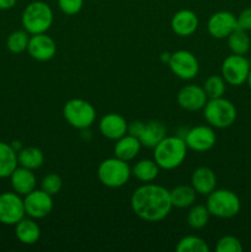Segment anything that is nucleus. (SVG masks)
I'll return each mask as SVG.
<instances>
[{
  "label": "nucleus",
  "instance_id": "obj_1",
  "mask_svg": "<svg viewBox=\"0 0 251 252\" xmlns=\"http://www.w3.org/2000/svg\"><path fill=\"white\" fill-rule=\"evenodd\" d=\"M130 208L142 220L149 223L161 221L172 209L170 191L152 182L142 185L130 197Z\"/></svg>",
  "mask_w": 251,
  "mask_h": 252
},
{
  "label": "nucleus",
  "instance_id": "obj_2",
  "mask_svg": "<svg viewBox=\"0 0 251 252\" xmlns=\"http://www.w3.org/2000/svg\"><path fill=\"white\" fill-rule=\"evenodd\" d=\"M186 142L179 135L165 137L155 145L154 157L155 162L162 170H174L184 164L187 157Z\"/></svg>",
  "mask_w": 251,
  "mask_h": 252
},
{
  "label": "nucleus",
  "instance_id": "obj_3",
  "mask_svg": "<svg viewBox=\"0 0 251 252\" xmlns=\"http://www.w3.org/2000/svg\"><path fill=\"white\" fill-rule=\"evenodd\" d=\"M21 24L30 34L46 33L53 24V11L44 1H32L24 9Z\"/></svg>",
  "mask_w": 251,
  "mask_h": 252
},
{
  "label": "nucleus",
  "instance_id": "obj_4",
  "mask_svg": "<svg viewBox=\"0 0 251 252\" xmlns=\"http://www.w3.org/2000/svg\"><path fill=\"white\" fill-rule=\"evenodd\" d=\"M206 207L211 216L220 219H230L239 214L241 202L235 192L220 189H214L207 196Z\"/></svg>",
  "mask_w": 251,
  "mask_h": 252
},
{
  "label": "nucleus",
  "instance_id": "obj_5",
  "mask_svg": "<svg viewBox=\"0 0 251 252\" xmlns=\"http://www.w3.org/2000/svg\"><path fill=\"white\" fill-rule=\"evenodd\" d=\"M203 116L211 127L224 129L234 125L238 117V111L234 103L226 98H208L203 107Z\"/></svg>",
  "mask_w": 251,
  "mask_h": 252
},
{
  "label": "nucleus",
  "instance_id": "obj_6",
  "mask_svg": "<svg viewBox=\"0 0 251 252\" xmlns=\"http://www.w3.org/2000/svg\"><path fill=\"white\" fill-rule=\"evenodd\" d=\"M132 176V169L128 161L118 158H108L100 162L97 167V177L103 186L108 189L123 187Z\"/></svg>",
  "mask_w": 251,
  "mask_h": 252
},
{
  "label": "nucleus",
  "instance_id": "obj_7",
  "mask_svg": "<svg viewBox=\"0 0 251 252\" xmlns=\"http://www.w3.org/2000/svg\"><path fill=\"white\" fill-rule=\"evenodd\" d=\"M64 120L76 129H88L96 120V110L89 101L71 98L63 107Z\"/></svg>",
  "mask_w": 251,
  "mask_h": 252
},
{
  "label": "nucleus",
  "instance_id": "obj_8",
  "mask_svg": "<svg viewBox=\"0 0 251 252\" xmlns=\"http://www.w3.org/2000/svg\"><path fill=\"white\" fill-rule=\"evenodd\" d=\"M128 133L139 139L142 147L152 148L154 149L155 145L166 137V127L160 121H149V122H142V121H134L128 123Z\"/></svg>",
  "mask_w": 251,
  "mask_h": 252
},
{
  "label": "nucleus",
  "instance_id": "obj_9",
  "mask_svg": "<svg viewBox=\"0 0 251 252\" xmlns=\"http://www.w3.org/2000/svg\"><path fill=\"white\" fill-rule=\"evenodd\" d=\"M251 64L245 56L231 53L221 63V76L226 84L240 86L246 83Z\"/></svg>",
  "mask_w": 251,
  "mask_h": 252
},
{
  "label": "nucleus",
  "instance_id": "obj_10",
  "mask_svg": "<svg viewBox=\"0 0 251 252\" xmlns=\"http://www.w3.org/2000/svg\"><path fill=\"white\" fill-rule=\"evenodd\" d=\"M26 216L22 196L16 192L0 193V223L14 226Z\"/></svg>",
  "mask_w": 251,
  "mask_h": 252
},
{
  "label": "nucleus",
  "instance_id": "obj_11",
  "mask_svg": "<svg viewBox=\"0 0 251 252\" xmlns=\"http://www.w3.org/2000/svg\"><path fill=\"white\" fill-rule=\"evenodd\" d=\"M170 70L181 80H192L197 76L199 71L198 59L193 53L186 49H180L170 56L169 62Z\"/></svg>",
  "mask_w": 251,
  "mask_h": 252
},
{
  "label": "nucleus",
  "instance_id": "obj_12",
  "mask_svg": "<svg viewBox=\"0 0 251 252\" xmlns=\"http://www.w3.org/2000/svg\"><path fill=\"white\" fill-rule=\"evenodd\" d=\"M24 204L26 216L33 219H43L49 216L53 209V196L43 189H33L24 196Z\"/></svg>",
  "mask_w": 251,
  "mask_h": 252
},
{
  "label": "nucleus",
  "instance_id": "obj_13",
  "mask_svg": "<svg viewBox=\"0 0 251 252\" xmlns=\"http://www.w3.org/2000/svg\"><path fill=\"white\" fill-rule=\"evenodd\" d=\"M184 139L188 149L197 153H204L214 147L217 135L211 126H196L185 134Z\"/></svg>",
  "mask_w": 251,
  "mask_h": 252
},
{
  "label": "nucleus",
  "instance_id": "obj_14",
  "mask_svg": "<svg viewBox=\"0 0 251 252\" xmlns=\"http://www.w3.org/2000/svg\"><path fill=\"white\" fill-rule=\"evenodd\" d=\"M30 57L37 62H48L56 56L57 44L47 33L31 34L27 46Z\"/></svg>",
  "mask_w": 251,
  "mask_h": 252
},
{
  "label": "nucleus",
  "instance_id": "obj_15",
  "mask_svg": "<svg viewBox=\"0 0 251 252\" xmlns=\"http://www.w3.org/2000/svg\"><path fill=\"white\" fill-rule=\"evenodd\" d=\"M238 29L236 16L230 11H218L209 17L207 22L208 33L214 38H228L229 34Z\"/></svg>",
  "mask_w": 251,
  "mask_h": 252
},
{
  "label": "nucleus",
  "instance_id": "obj_16",
  "mask_svg": "<svg viewBox=\"0 0 251 252\" xmlns=\"http://www.w3.org/2000/svg\"><path fill=\"white\" fill-rule=\"evenodd\" d=\"M207 101L208 96L204 93L203 86L194 85V84L184 86L177 94V102L180 107L191 112L203 110Z\"/></svg>",
  "mask_w": 251,
  "mask_h": 252
},
{
  "label": "nucleus",
  "instance_id": "obj_17",
  "mask_svg": "<svg viewBox=\"0 0 251 252\" xmlns=\"http://www.w3.org/2000/svg\"><path fill=\"white\" fill-rule=\"evenodd\" d=\"M98 129L107 139L117 140L128 133V122L118 113H108L100 120Z\"/></svg>",
  "mask_w": 251,
  "mask_h": 252
},
{
  "label": "nucleus",
  "instance_id": "obj_18",
  "mask_svg": "<svg viewBox=\"0 0 251 252\" xmlns=\"http://www.w3.org/2000/svg\"><path fill=\"white\" fill-rule=\"evenodd\" d=\"M10 184H11L12 191L16 192L20 196H26L30 192L36 189L37 179L33 174V170L26 169L24 166H17L10 175Z\"/></svg>",
  "mask_w": 251,
  "mask_h": 252
},
{
  "label": "nucleus",
  "instance_id": "obj_19",
  "mask_svg": "<svg viewBox=\"0 0 251 252\" xmlns=\"http://www.w3.org/2000/svg\"><path fill=\"white\" fill-rule=\"evenodd\" d=\"M198 17L191 10H180L172 16L171 30L180 37H188L198 29Z\"/></svg>",
  "mask_w": 251,
  "mask_h": 252
},
{
  "label": "nucleus",
  "instance_id": "obj_20",
  "mask_svg": "<svg viewBox=\"0 0 251 252\" xmlns=\"http://www.w3.org/2000/svg\"><path fill=\"white\" fill-rule=\"evenodd\" d=\"M191 186L201 196H208L217 187L216 172L207 166H199L192 172Z\"/></svg>",
  "mask_w": 251,
  "mask_h": 252
},
{
  "label": "nucleus",
  "instance_id": "obj_21",
  "mask_svg": "<svg viewBox=\"0 0 251 252\" xmlns=\"http://www.w3.org/2000/svg\"><path fill=\"white\" fill-rule=\"evenodd\" d=\"M15 235L17 240L24 245H33L41 238V228L33 218H22L15 224Z\"/></svg>",
  "mask_w": 251,
  "mask_h": 252
},
{
  "label": "nucleus",
  "instance_id": "obj_22",
  "mask_svg": "<svg viewBox=\"0 0 251 252\" xmlns=\"http://www.w3.org/2000/svg\"><path fill=\"white\" fill-rule=\"evenodd\" d=\"M140 148H142V143L139 142V139L134 135L127 133L122 138L116 140L113 153H115V157L118 158V159L130 161L139 154Z\"/></svg>",
  "mask_w": 251,
  "mask_h": 252
},
{
  "label": "nucleus",
  "instance_id": "obj_23",
  "mask_svg": "<svg viewBox=\"0 0 251 252\" xmlns=\"http://www.w3.org/2000/svg\"><path fill=\"white\" fill-rule=\"evenodd\" d=\"M19 166L17 153L15 152L11 144L0 142V179H7Z\"/></svg>",
  "mask_w": 251,
  "mask_h": 252
},
{
  "label": "nucleus",
  "instance_id": "obj_24",
  "mask_svg": "<svg viewBox=\"0 0 251 252\" xmlns=\"http://www.w3.org/2000/svg\"><path fill=\"white\" fill-rule=\"evenodd\" d=\"M159 165L155 162V160L142 159L134 164L132 167V175L143 184H149L153 182L159 176Z\"/></svg>",
  "mask_w": 251,
  "mask_h": 252
},
{
  "label": "nucleus",
  "instance_id": "obj_25",
  "mask_svg": "<svg viewBox=\"0 0 251 252\" xmlns=\"http://www.w3.org/2000/svg\"><path fill=\"white\" fill-rule=\"evenodd\" d=\"M197 192L194 189L188 185H180L174 189L170 191V198H171L172 207L175 208H188L193 206L196 201Z\"/></svg>",
  "mask_w": 251,
  "mask_h": 252
},
{
  "label": "nucleus",
  "instance_id": "obj_26",
  "mask_svg": "<svg viewBox=\"0 0 251 252\" xmlns=\"http://www.w3.org/2000/svg\"><path fill=\"white\" fill-rule=\"evenodd\" d=\"M17 161H19L20 166H24L30 170H36L43 165L44 155L38 148L26 147L17 152Z\"/></svg>",
  "mask_w": 251,
  "mask_h": 252
},
{
  "label": "nucleus",
  "instance_id": "obj_27",
  "mask_svg": "<svg viewBox=\"0 0 251 252\" xmlns=\"http://www.w3.org/2000/svg\"><path fill=\"white\" fill-rule=\"evenodd\" d=\"M228 46L231 53L245 56L251 47V39L248 32L241 29H236L228 36Z\"/></svg>",
  "mask_w": 251,
  "mask_h": 252
},
{
  "label": "nucleus",
  "instance_id": "obj_28",
  "mask_svg": "<svg viewBox=\"0 0 251 252\" xmlns=\"http://www.w3.org/2000/svg\"><path fill=\"white\" fill-rule=\"evenodd\" d=\"M209 214L208 209L203 204H196V206H191V209L188 211L187 214V224L189 228L192 229H198L204 228L209 221Z\"/></svg>",
  "mask_w": 251,
  "mask_h": 252
},
{
  "label": "nucleus",
  "instance_id": "obj_29",
  "mask_svg": "<svg viewBox=\"0 0 251 252\" xmlns=\"http://www.w3.org/2000/svg\"><path fill=\"white\" fill-rule=\"evenodd\" d=\"M30 33L25 30H16L7 36L6 47L11 53L19 54L27 51L29 46Z\"/></svg>",
  "mask_w": 251,
  "mask_h": 252
},
{
  "label": "nucleus",
  "instance_id": "obj_30",
  "mask_svg": "<svg viewBox=\"0 0 251 252\" xmlns=\"http://www.w3.org/2000/svg\"><path fill=\"white\" fill-rule=\"evenodd\" d=\"M177 252H209V246L199 236L188 235L182 238L176 245Z\"/></svg>",
  "mask_w": 251,
  "mask_h": 252
},
{
  "label": "nucleus",
  "instance_id": "obj_31",
  "mask_svg": "<svg viewBox=\"0 0 251 252\" xmlns=\"http://www.w3.org/2000/svg\"><path fill=\"white\" fill-rule=\"evenodd\" d=\"M203 89L208 98L223 97L226 89V83L221 75H211L204 81Z\"/></svg>",
  "mask_w": 251,
  "mask_h": 252
},
{
  "label": "nucleus",
  "instance_id": "obj_32",
  "mask_svg": "<svg viewBox=\"0 0 251 252\" xmlns=\"http://www.w3.org/2000/svg\"><path fill=\"white\" fill-rule=\"evenodd\" d=\"M62 187H63V180L58 174H54V172L46 175L41 181V189H43L44 192H47L51 196L58 194L61 192Z\"/></svg>",
  "mask_w": 251,
  "mask_h": 252
},
{
  "label": "nucleus",
  "instance_id": "obj_33",
  "mask_svg": "<svg viewBox=\"0 0 251 252\" xmlns=\"http://www.w3.org/2000/svg\"><path fill=\"white\" fill-rule=\"evenodd\" d=\"M243 249L241 241L233 235L221 236L216 245L217 252H241Z\"/></svg>",
  "mask_w": 251,
  "mask_h": 252
},
{
  "label": "nucleus",
  "instance_id": "obj_34",
  "mask_svg": "<svg viewBox=\"0 0 251 252\" xmlns=\"http://www.w3.org/2000/svg\"><path fill=\"white\" fill-rule=\"evenodd\" d=\"M57 2L61 11L68 16L79 14L84 5V0H57Z\"/></svg>",
  "mask_w": 251,
  "mask_h": 252
},
{
  "label": "nucleus",
  "instance_id": "obj_35",
  "mask_svg": "<svg viewBox=\"0 0 251 252\" xmlns=\"http://www.w3.org/2000/svg\"><path fill=\"white\" fill-rule=\"evenodd\" d=\"M236 24H238V29L246 32L251 31V7H246L236 16Z\"/></svg>",
  "mask_w": 251,
  "mask_h": 252
},
{
  "label": "nucleus",
  "instance_id": "obj_36",
  "mask_svg": "<svg viewBox=\"0 0 251 252\" xmlns=\"http://www.w3.org/2000/svg\"><path fill=\"white\" fill-rule=\"evenodd\" d=\"M17 0H0V10H10L16 5Z\"/></svg>",
  "mask_w": 251,
  "mask_h": 252
},
{
  "label": "nucleus",
  "instance_id": "obj_37",
  "mask_svg": "<svg viewBox=\"0 0 251 252\" xmlns=\"http://www.w3.org/2000/svg\"><path fill=\"white\" fill-rule=\"evenodd\" d=\"M10 144H11V147L14 148V150L15 152H20V150L22 149V145H21V143L19 142V140H15V142H12V143H10Z\"/></svg>",
  "mask_w": 251,
  "mask_h": 252
},
{
  "label": "nucleus",
  "instance_id": "obj_38",
  "mask_svg": "<svg viewBox=\"0 0 251 252\" xmlns=\"http://www.w3.org/2000/svg\"><path fill=\"white\" fill-rule=\"evenodd\" d=\"M246 83H248L249 88L251 89V68H250V71H249V76H248V80H246Z\"/></svg>",
  "mask_w": 251,
  "mask_h": 252
},
{
  "label": "nucleus",
  "instance_id": "obj_39",
  "mask_svg": "<svg viewBox=\"0 0 251 252\" xmlns=\"http://www.w3.org/2000/svg\"><path fill=\"white\" fill-rule=\"evenodd\" d=\"M161 58L164 59V61H166V62H169V59H170V56H171V54H169V53H164V54H161Z\"/></svg>",
  "mask_w": 251,
  "mask_h": 252
}]
</instances>
